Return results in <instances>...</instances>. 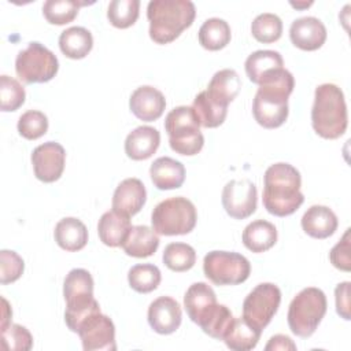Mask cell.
<instances>
[{
	"instance_id": "1",
	"label": "cell",
	"mask_w": 351,
	"mask_h": 351,
	"mask_svg": "<svg viewBox=\"0 0 351 351\" xmlns=\"http://www.w3.org/2000/svg\"><path fill=\"white\" fill-rule=\"evenodd\" d=\"M258 85L252 103L254 118L261 126L276 129L288 118V97L295 86L293 75L281 67L270 71Z\"/></svg>"
},
{
	"instance_id": "2",
	"label": "cell",
	"mask_w": 351,
	"mask_h": 351,
	"mask_svg": "<svg viewBox=\"0 0 351 351\" xmlns=\"http://www.w3.org/2000/svg\"><path fill=\"white\" fill-rule=\"evenodd\" d=\"M300 185V173L292 165L278 162L269 166L263 176L265 208L276 217L293 214L304 202Z\"/></svg>"
},
{
	"instance_id": "3",
	"label": "cell",
	"mask_w": 351,
	"mask_h": 351,
	"mask_svg": "<svg viewBox=\"0 0 351 351\" xmlns=\"http://www.w3.org/2000/svg\"><path fill=\"white\" fill-rule=\"evenodd\" d=\"M195 16L191 0H151L147 7L149 37L156 44H169L192 25Z\"/></svg>"
},
{
	"instance_id": "4",
	"label": "cell",
	"mask_w": 351,
	"mask_h": 351,
	"mask_svg": "<svg viewBox=\"0 0 351 351\" xmlns=\"http://www.w3.org/2000/svg\"><path fill=\"white\" fill-rule=\"evenodd\" d=\"M348 123L343 90L335 84H321L314 92L311 125L317 134L335 140L344 134Z\"/></svg>"
},
{
	"instance_id": "5",
	"label": "cell",
	"mask_w": 351,
	"mask_h": 351,
	"mask_svg": "<svg viewBox=\"0 0 351 351\" xmlns=\"http://www.w3.org/2000/svg\"><path fill=\"white\" fill-rule=\"evenodd\" d=\"M93 278L85 269H73L64 277V322L74 333H77V329L84 319H86L90 314L100 311V306L93 298Z\"/></svg>"
},
{
	"instance_id": "6",
	"label": "cell",
	"mask_w": 351,
	"mask_h": 351,
	"mask_svg": "<svg viewBox=\"0 0 351 351\" xmlns=\"http://www.w3.org/2000/svg\"><path fill=\"white\" fill-rule=\"evenodd\" d=\"M165 129L169 134V144L174 152L192 156L203 148L204 137L192 107L178 106L173 108L166 115Z\"/></svg>"
},
{
	"instance_id": "7",
	"label": "cell",
	"mask_w": 351,
	"mask_h": 351,
	"mask_svg": "<svg viewBox=\"0 0 351 351\" xmlns=\"http://www.w3.org/2000/svg\"><path fill=\"white\" fill-rule=\"evenodd\" d=\"M326 313V296L315 287L302 289L288 308V325L293 335L310 337Z\"/></svg>"
},
{
	"instance_id": "8",
	"label": "cell",
	"mask_w": 351,
	"mask_h": 351,
	"mask_svg": "<svg viewBox=\"0 0 351 351\" xmlns=\"http://www.w3.org/2000/svg\"><path fill=\"white\" fill-rule=\"evenodd\" d=\"M197 221L195 204L182 196H174L158 203L151 214L152 229L158 234L176 236L193 230Z\"/></svg>"
},
{
	"instance_id": "9",
	"label": "cell",
	"mask_w": 351,
	"mask_h": 351,
	"mask_svg": "<svg viewBox=\"0 0 351 351\" xmlns=\"http://www.w3.org/2000/svg\"><path fill=\"white\" fill-rule=\"evenodd\" d=\"M59 69L58 58L52 51L37 41L19 51L15 59V71L25 84H41L51 81Z\"/></svg>"
},
{
	"instance_id": "10",
	"label": "cell",
	"mask_w": 351,
	"mask_h": 351,
	"mask_svg": "<svg viewBox=\"0 0 351 351\" xmlns=\"http://www.w3.org/2000/svg\"><path fill=\"white\" fill-rule=\"evenodd\" d=\"M203 271L215 285H237L250 277L251 265L241 254L210 251L203 259Z\"/></svg>"
},
{
	"instance_id": "11",
	"label": "cell",
	"mask_w": 351,
	"mask_h": 351,
	"mask_svg": "<svg viewBox=\"0 0 351 351\" xmlns=\"http://www.w3.org/2000/svg\"><path fill=\"white\" fill-rule=\"evenodd\" d=\"M280 302L281 291L276 284H258L243 302V318L262 332L277 313Z\"/></svg>"
},
{
	"instance_id": "12",
	"label": "cell",
	"mask_w": 351,
	"mask_h": 351,
	"mask_svg": "<svg viewBox=\"0 0 351 351\" xmlns=\"http://www.w3.org/2000/svg\"><path fill=\"white\" fill-rule=\"evenodd\" d=\"M85 351H115V326L101 311L90 314L77 330Z\"/></svg>"
},
{
	"instance_id": "13",
	"label": "cell",
	"mask_w": 351,
	"mask_h": 351,
	"mask_svg": "<svg viewBox=\"0 0 351 351\" xmlns=\"http://www.w3.org/2000/svg\"><path fill=\"white\" fill-rule=\"evenodd\" d=\"M256 186L247 178L230 180L222 191V206L228 215L244 219L256 210Z\"/></svg>"
},
{
	"instance_id": "14",
	"label": "cell",
	"mask_w": 351,
	"mask_h": 351,
	"mask_svg": "<svg viewBox=\"0 0 351 351\" xmlns=\"http://www.w3.org/2000/svg\"><path fill=\"white\" fill-rule=\"evenodd\" d=\"M66 151L55 141H47L33 149L32 165L34 176L43 182H53L64 170Z\"/></svg>"
},
{
	"instance_id": "15",
	"label": "cell",
	"mask_w": 351,
	"mask_h": 351,
	"mask_svg": "<svg viewBox=\"0 0 351 351\" xmlns=\"http://www.w3.org/2000/svg\"><path fill=\"white\" fill-rule=\"evenodd\" d=\"M182 319L178 302L170 296H159L148 307V324L159 335L174 333Z\"/></svg>"
},
{
	"instance_id": "16",
	"label": "cell",
	"mask_w": 351,
	"mask_h": 351,
	"mask_svg": "<svg viewBox=\"0 0 351 351\" xmlns=\"http://www.w3.org/2000/svg\"><path fill=\"white\" fill-rule=\"evenodd\" d=\"M217 296L213 288L206 282L192 284L184 296V307L188 317L196 325L202 326L217 307Z\"/></svg>"
},
{
	"instance_id": "17",
	"label": "cell",
	"mask_w": 351,
	"mask_h": 351,
	"mask_svg": "<svg viewBox=\"0 0 351 351\" xmlns=\"http://www.w3.org/2000/svg\"><path fill=\"white\" fill-rule=\"evenodd\" d=\"M289 38L295 47L303 51H315L326 40V27L315 16H302L291 23Z\"/></svg>"
},
{
	"instance_id": "18",
	"label": "cell",
	"mask_w": 351,
	"mask_h": 351,
	"mask_svg": "<svg viewBox=\"0 0 351 351\" xmlns=\"http://www.w3.org/2000/svg\"><path fill=\"white\" fill-rule=\"evenodd\" d=\"M147 200V191L138 178H126L119 182L112 195V210L121 215L137 214Z\"/></svg>"
},
{
	"instance_id": "19",
	"label": "cell",
	"mask_w": 351,
	"mask_h": 351,
	"mask_svg": "<svg viewBox=\"0 0 351 351\" xmlns=\"http://www.w3.org/2000/svg\"><path fill=\"white\" fill-rule=\"evenodd\" d=\"M132 112L141 121H156L165 111L166 99L160 90L151 85L138 86L129 99Z\"/></svg>"
},
{
	"instance_id": "20",
	"label": "cell",
	"mask_w": 351,
	"mask_h": 351,
	"mask_svg": "<svg viewBox=\"0 0 351 351\" xmlns=\"http://www.w3.org/2000/svg\"><path fill=\"white\" fill-rule=\"evenodd\" d=\"M160 144V133L152 126H138L125 140V152L133 160L151 158Z\"/></svg>"
},
{
	"instance_id": "21",
	"label": "cell",
	"mask_w": 351,
	"mask_h": 351,
	"mask_svg": "<svg viewBox=\"0 0 351 351\" xmlns=\"http://www.w3.org/2000/svg\"><path fill=\"white\" fill-rule=\"evenodd\" d=\"M241 88V80L239 74L233 69H222L217 71L208 86L206 93L211 101L221 107H228L230 101L239 95Z\"/></svg>"
},
{
	"instance_id": "22",
	"label": "cell",
	"mask_w": 351,
	"mask_h": 351,
	"mask_svg": "<svg viewBox=\"0 0 351 351\" xmlns=\"http://www.w3.org/2000/svg\"><path fill=\"white\" fill-rule=\"evenodd\" d=\"M339 221L336 214L326 206L314 204L302 217L303 230L314 239H326L337 229Z\"/></svg>"
},
{
	"instance_id": "23",
	"label": "cell",
	"mask_w": 351,
	"mask_h": 351,
	"mask_svg": "<svg viewBox=\"0 0 351 351\" xmlns=\"http://www.w3.org/2000/svg\"><path fill=\"white\" fill-rule=\"evenodd\" d=\"M149 176L152 184L160 189H176L180 188L185 180V167L181 162L169 158L160 156L154 160L149 167Z\"/></svg>"
},
{
	"instance_id": "24",
	"label": "cell",
	"mask_w": 351,
	"mask_h": 351,
	"mask_svg": "<svg viewBox=\"0 0 351 351\" xmlns=\"http://www.w3.org/2000/svg\"><path fill=\"white\" fill-rule=\"evenodd\" d=\"M123 251L133 258H148L159 247L158 233L147 225L132 226L122 245Z\"/></svg>"
},
{
	"instance_id": "25",
	"label": "cell",
	"mask_w": 351,
	"mask_h": 351,
	"mask_svg": "<svg viewBox=\"0 0 351 351\" xmlns=\"http://www.w3.org/2000/svg\"><path fill=\"white\" fill-rule=\"evenodd\" d=\"M53 237L60 248L74 252L82 250L86 245L88 229L78 218L66 217L56 223Z\"/></svg>"
},
{
	"instance_id": "26",
	"label": "cell",
	"mask_w": 351,
	"mask_h": 351,
	"mask_svg": "<svg viewBox=\"0 0 351 351\" xmlns=\"http://www.w3.org/2000/svg\"><path fill=\"white\" fill-rule=\"evenodd\" d=\"M132 228L129 217L121 215L114 210L106 211L97 223V233L103 244L108 247H119L126 239Z\"/></svg>"
},
{
	"instance_id": "27",
	"label": "cell",
	"mask_w": 351,
	"mask_h": 351,
	"mask_svg": "<svg viewBox=\"0 0 351 351\" xmlns=\"http://www.w3.org/2000/svg\"><path fill=\"white\" fill-rule=\"evenodd\" d=\"M277 241L276 226L265 219H256L248 223L243 230V244L252 252H265Z\"/></svg>"
},
{
	"instance_id": "28",
	"label": "cell",
	"mask_w": 351,
	"mask_h": 351,
	"mask_svg": "<svg viewBox=\"0 0 351 351\" xmlns=\"http://www.w3.org/2000/svg\"><path fill=\"white\" fill-rule=\"evenodd\" d=\"M262 332L251 326L243 317L233 318L222 337L226 347L234 351H250L256 347Z\"/></svg>"
},
{
	"instance_id": "29",
	"label": "cell",
	"mask_w": 351,
	"mask_h": 351,
	"mask_svg": "<svg viewBox=\"0 0 351 351\" xmlns=\"http://www.w3.org/2000/svg\"><path fill=\"white\" fill-rule=\"evenodd\" d=\"M93 47L90 32L82 26H73L63 30L59 36V48L70 59L85 58Z\"/></svg>"
},
{
	"instance_id": "30",
	"label": "cell",
	"mask_w": 351,
	"mask_h": 351,
	"mask_svg": "<svg viewBox=\"0 0 351 351\" xmlns=\"http://www.w3.org/2000/svg\"><path fill=\"white\" fill-rule=\"evenodd\" d=\"M282 64L284 62L280 52L271 49L255 51L244 63L247 77L254 84H259L270 71L281 69Z\"/></svg>"
},
{
	"instance_id": "31",
	"label": "cell",
	"mask_w": 351,
	"mask_h": 351,
	"mask_svg": "<svg viewBox=\"0 0 351 351\" xmlns=\"http://www.w3.org/2000/svg\"><path fill=\"white\" fill-rule=\"evenodd\" d=\"M199 43L208 51H218L230 41V26L221 18H210L199 29Z\"/></svg>"
},
{
	"instance_id": "32",
	"label": "cell",
	"mask_w": 351,
	"mask_h": 351,
	"mask_svg": "<svg viewBox=\"0 0 351 351\" xmlns=\"http://www.w3.org/2000/svg\"><path fill=\"white\" fill-rule=\"evenodd\" d=\"M192 108L197 117L200 126L203 128H217L222 125L228 114V107H221L211 101L206 90H202L195 97Z\"/></svg>"
},
{
	"instance_id": "33",
	"label": "cell",
	"mask_w": 351,
	"mask_h": 351,
	"mask_svg": "<svg viewBox=\"0 0 351 351\" xmlns=\"http://www.w3.org/2000/svg\"><path fill=\"white\" fill-rule=\"evenodd\" d=\"M162 276L158 266L152 263H141L130 267L128 273V281L132 289L138 293H148L158 288Z\"/></svg>"
},
{
	"instance_id": "34",
	"label": "cell",
	"mask_w": 351,
	"mask_h": 351,
	"mask_svg": "<svg viewBox=\"0 0 351 351\" xmlns=\"http://www.w3.org/2000/svg\"><path fill=\"white\" fill-rule=\"evenodd\" d=\"M162 259L170 270L181 273L193 267L196 252L193 247L186 243H170L165 247Z\"/></svg>"
},
{
	"instance_id": "35",
	"label": "cell",
	"mask_w": 351,
	"mask_h": 351,
	"mask_svg": "<svg viewBox=\"0 0 351 351\" xmlns=\"http://www.w3.org/2000/svg\"><path fill=\"white\" fill-rule=\"evenodd\" d=\"M138 10V0H112L107 8V18L112 26L126 29L137 21Z\"/></svg>"
},
{
	"instance_id": "36",
	"label": "cell",
	"mask_w": 351,
	"mask_h": 351,
	"mask_svg": "<svg viewBox=\"0 0 351 351\" xmlns=\"http://www.w3.org/2000/svg\"><path fill=\"white\" fill-rule=\"evenodd\" d=\"M251 33L259 43H274L281 37L282 22L276 14H259L251 23Z\"/></svg>"
},
{
	"instance_id": "37",
	"label": "cell",
	"mask_w": 351,
	"mask_h": 351,
	"mask_svg": "<svg viewBox=\"0 0 351 351\" xmlns=\"http://www.w3.org/2000/svg\"><path fill=\"white\" fill-rule=\"evenodd\" d=\"M82 4L85 3L75 0H47L43 5V14L52 25H66L77 16Z\"/></svg>"
},
{
	"instance_id": "38",
	"label": "cell",
	"mask_w": 351,
	"mask_h": 351,
	"mask_svg": "<svg viewBox=\"0 0 351 351\" xmlns=\"http://www.w3.org/2000/svg\"><path fill=\"white\" fill-rule=\"evenodd\" d=\"M25 88L22 84L5 74L0 77V108L1 111H16L25 103Z\"/></svg>"
},
{
	"instance_id": "39",
	"label": "cell",
	"mask_w": 351,
	"mask_h": 351,
	"mask_svg": "<svg viewBox=\"0 0 351 351\" xmlns=\"http://www.w3.org/2000/svg\"><path fill=\"white\" fill-rule=\"evenodd\" d=\"M48 130V118L44 112L29 110L19 117L18 132L27 140H36L44 136Z\"/></svg>"
},
{
	"instance_id": "40",
	"label": "cell",
	"mask_w": 351,
	"mask_h": 351,
	"mask_svg": "<svg viewBox=\"0 0 351 351\" xmlns=\"http://www.w3.org/2000/svg\"><path fill=\"white\" fill-rule=\"evenodd\" d=\"M233 318L234 317H233L232 311L225 304H217L213 314L208 317V319L200 328L206 335L211 336L213 339L222 340V337L226 333L228 328L230 326Z\"/></svg>"
},
{
	"instance_id": "41",
	"label": "cell",
	"mask_w": 351,
	"mask_h": 351,
	"mask_svg": "<svg viewBox=\"0 0 351 351\" xmlns=\"http://www.w3.org/2000/svg\"><path fill=\"white\" fill-rule=\"evenodd\" d=\"M1 344L5 350L29 351L33 347V337L25 326L10 324L1 330Z\"/></svg>"
},
{
	"instance_id": "42",
	"label": "cell",
	"mask_w": 351,
	"mask_h": 351,
	"mask_svg": "<svg viewBox=\"0 0 351 351\" xmlns=\"http://www.w3.org/2000/svg\"><path fill=\"white\" fill-rule=\"evenodd\" d=\"M23 269V259L15 251H0V282L3 285L16 281L22 276Z\"/></svg>"
},
{
	"instance_id": "43",
	"label": "cell",
	"mask_w": 351,
	"mask_h": 351,
	"mask_svg": "<svg viewBox=\"0 0 351 351\" xmlns=\"http://www.w3.org/2000/svg\"><path fill=\"white\" fill-rule=\"evenodd\" d=\"M329 259L332 265L343 271L351 270V259H350V229H347L341 237V240L330 250Z\"/></svg>"
},
{
	"instance_id": "44",
	"label": "cell",
	"mask_w": 351,
	"mask_h": 351,
	"mask_svg": "<svg viewBox=\"0 0 351 351\" xmlns=\"http://www.w3.org/2000/svg\"><path fill=\"white\" fill-rule=\"evenodd\" d=\"M350 281H344L335 288L336 311L346 321L350 319Z\"/></svg>"
},
{
	"instance_id": "45",
	"label": "cell",
	"mask_w": 351,
	"mask_h": 351,
	"mask_svg": "<svg viewBox=\"0 0 351 351\" xmlns=\"http://www.w3.org/2000/svg\"><path fill=\"white\" fill-rule=\"evenodd\" d=\"M266 351H270V350H282V351H287V350H296V344L291 340V337L285 336V335H276V336H271L269 343L266 344L265 347Z\"/></svg>"
},
{
	"instance_id": "46",
	"label": "cell",
	"mask_w": 351,
	"mask_h": 351,
	"mask_svg": "<svg viewBox=\"0 0 351 351\" xmlns=\"http://www.w3.org/2000/svg\"><path fill=\"white\" fill-rule=\"evenodd\" d=\"M1 303H3V307H1V329L0 330L5 329L11 324L10 318L12 317V311L8 302L4 298H1Z\"/></svg>"
},
{
	"instance_id": "47",
	"label": "cell",
	"mask_w": 351,
	"mask_h": 351,
	"mask_svg": "<svg viewBox=\"0 0 351 351\" xmlns=\"http://www.w3.org/2000/svg\"><path fill=\"white\" fill-rule=\"evenodd\" d=\"M311 4H313V1H296V3L291 1V5L295 7V8H307V7H310Z\"/></svg>"
}]
</instances>
